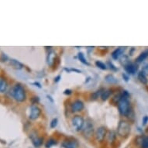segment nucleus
I'll return each instance as SVG.
<instances>
[{"instance_id": "1", "label": "nucleus", "mask_w": 148, "mask_h": 148, "mask_svg": "<svg viewBox=\"0 0 148 148\" xmlns=\"http://www.w3.org/2000/svg\"><path fill=\"white\" fill-rule=\"evenodd\" d=\"M128 92H126V91H124L123 94L120 95V98L118 100V103H117L119 112L125 116H130V112H132L131 105H130V102L128 99Z\"/></svg>"}, {"instance_id": "2", "label": "nucleus", "mask_w": 148, "mask_h": 148, "mask_svg": "<svg viewBox=\"0 0 148 148\" xmlns=\"http://www.w3.org/2000/svg\"><path fill=\"white\" fill-rule=\"evenodd\" d=\"M10 94L16 102H23L27 99V94L24 88L20 84H16L10 90Z\"/></svg>"}, {"instance_id": "3", "label": "nucleus", "mask_w": 148, "mask_h": 148, "mask_svg": "<svg viewBox=\"0 0 148 148\" xmlns=\"http://www.w3.org/2000/svg\"><path fill=\"white\" fill-rule=\"evenodd\" d=\"M131 130V126L128 122L122 120L119 123L118 129H117V134L122 137H126L130 134Z\"/></svg>"}, {"instance_id": "4", "label": "nucleus", "mask_w": 148, "mask_h": 148, "mask_svg": "<svg viewBox=\"0 0 148 148\" xmlns=\"http://www.w3.org/2000/svg\"><path fill=\"white\" fill-rule=\"evenodd\" d=\"M71 124H72L73 128L76 131H80L83 130L84 126H85V120L82 116H75L71 119Z\"/></svg>"}, {"instance_id": "5", "label": "nucleus", "mask_w": 148, "mask_h": 148, "mask_svg": "<svg viewBox=\"0 0 148 148\" xmlns=\"http://www.w3.org/2000/svg\"><path fill=\"white\" fill-rule=\"evenodd\" d=\"M41 114V110L39 107L36 106H32L29 108V118L32 120H35L37 118H39Z\"/></svg>"}, {"instance_id": "6", "label": "nucleus", "mask_w": 148, "mask_h": 148, "mask_svg": "<svg viewBox=\"0 0 148 148\" xmlns=\"http://www.w3.org/2000/svg\"><path fill=\"white\" fill-rule=\"evenodd\" d=\"M106 130L104 126H100L96 130L95 132V139L99 142H102L104 140L105 137L106 136Z\"/></svg>"}, {"instance_id": "7", "label": "nucleus", "mask_w": 148, "mask_h": 148, "mask_svg": "<svg viewBox=\"0 0 148 148\" xmlns=\"http://www.w3.org/2000/svg\"><path fill=\"white\" fill-rule=\"evenodd\" d=\"M71 111L73 112H78L82 111V109H84V103L82 101H81L79 99L75 100L71 104Z\"/></svg>"}, {"instance_id": "8", "label": "nucleus", "mask_w": 148, "mask_h": 148, "mask_svg": "<svg viewBox=\"0 0 148 148\" xmlns=\"http://www.w3.org/2000/svg\"><path fill=\"white\" fill-rule=\"evenodd\" d=\"M83 133L86 137H91L94 133V126L91 122H87L85 127L83 128Z\"/></svg>"}, {"instance_id": "9", "label": "nucleus", "mask_w": 148, "mask_h": 148, "mask_svg": "<svg viewBox=\"0 0 148 148\" xmlns=\"http://www.w3.org/2000/svg\"><path fill=\"white\" fill-rule=\"evenodd\" d=\"M125 70L130 75H134L138 70V67H137L136 64L128 63L125 65Z\"/></svg>"}, {"instance_id": "10", "label": "nucleus", "mask_w": 148, "mask_h": 148, "mask_svg": "<svg viewBox=\"0 0 148 148\" xmlns=\"http://www.w3.org/2000/svg\"><path fill=\"white\" fill-rule=\"evenodd\" d=\"M148 58V49L143 51L142 53H140V54L139 55L136 59V63H142L143 61H145L146 59Z\"/></svg>"}, {"instance_id": "11", "label": "nucleus", "mask_w": 148, "mask_h": 148, "mask_svg": "<svg viewBox=\"0 0 148 148\" xmlns=\"http://www.w3.org/2000/svg\"><path fill=\"white\" fill-rule=\"evenodd\" d=\"M55 58H56V53L55 52L53 51H51L47 54V64L49 65H52L55 61Z\"/></svg>"}, {"instance_id": "12", "label": "nucleus", "mask_w": 148, "mask_h": 148, "mask_svg": "<svg viewBox=\"0 0 148 148\" xmlns=\"http://www.w3.org/2000/svg\"><path fill=\"white\" fill-rule=\"evenodd\" d=\"M8 88V83L5 78L0 77V93H4L6 92Z\"/></svg>"}, {"instance_id": "13", "label": "nucleus", "mask_w": 148, "mask_h": 148, "mask_svg": "<svg viewBox=\"0 0 148 148\" xmlns=\"http://www.w3.org/2000/svg\"><path fill=\"white\" fill-rule=\"evenodd\" d=\"M32 139V142L34 143V145L36 147H38L42 145V143H43V140H44V139L42 138V137H39V136H31Z\"/></svg>"}, {"instance_id": "14", "label": "nucleus", "mask_w": 148, "mask_h": 148, "mask_svg": "<svg viewBox=\"0 0 148 148\" xmlns=\"http://www.w3.org/2000/svg\"><path fill=\"white\" fill-rule=\"evenodd\" d=\"M124 51V48L123 47H119V48L116 49L112 53V58L114 60H117V59H119V58L121 56L123 53Z\"/></svg>"}, {"instance_id": "15", "label": "nucleus", "mask_w": 148, "mask_h": 148, "mask_svg": "<svg viewBox=\"0 0 148 148\" xmlns=\"http://www.w3.org/2000/svg\"><path fill=\"white\" fill-rule=\"evenodd\" d=\"M62 145L64 148H77V147H78L77 143L74 140L64 141Z\"/></svg>"}, {"instance_id": "16", "label": "nucleus", "mask_w": 148, "mask_h": 148, "mask_svg": "<svg viewBox=\"0 0 148 148\" xmlns=\"http://www.w3.org/2000/svg\"><path fill=\"white\" fill-rule=\"evenodd\" d=\"M116 134L114 131H109L106 134L107 141L110 143H112L114 142L115 140H116Z\"/></svg>"}, {"instance_id": "17", "label": "nucleus", "mask_w": 148, "mask_h": 148, "mask_svg": "<svg viewBox=\"0 0 148 148\" xmlns=\"http://www.w3.org/2000/svg\"><path fill=\"white\" fill-rule=\"evenodd\" d=\"M138 79L139 81L142 83V84L147 85V84L148 83V79H147V75H145L142 71H141L140 72H139Z\"/></svg>"}, {"instance_id": "18", "label": "nucleus", "mask_w": 148, "mask_h": 148, "mask_svg": "<svg viewBox=\"0 0 148 148\" xmlns=\"http://www.w3.org/2000/svg\"><path fill=\"white\" fill-rule=\"evenodd\" d=\"M10 64L16 69H22L23 68V64L22 63H20V61H18L17 60H15V59H11L10 60Z\"/></svg>"}, {"instance_id": "19", "label": "nucleus", "mask_w": 148, "mask_h": 148, "mask_svg": "<svg viewBox=\"0 0 148 148\" xmlns=\"http://www.w3.org/2000/svg\"><path fill=\"white\" fill-rule=\"evenodd\" d=\"M112 92L111 89L104 90V91L102 92V95H101V98H102V99L103 100V101L108 99L109 98V96L112 95Z\"/></svg>"}, {"instance_id": "20", "label": "nucleus", "mask_w": 148, "mask_h": 148, "mask_svg": "<svg viewBox=\"0 0 148 148\" xmlns=\"http://www.w3.org/2000/svg\"><path fill=\"white\" fill-rule=\"evenodd\" d=\"M106 81L107 82L110 83V84H116L117 83V80L116 79L114 76L112 75H109L106 76Z\"/></svg>"}, {"instance_id": "21", "label": "nucleus", "mask_w": 148, "mask_h": 148, "mask_svg": "<svg viewBox=\"0 0 148 148\" xmlns=\"http://www.w3.org/2000/svg\"><path fill=\"white\" fill-rule=\"evenodd\" d=\"M95 64H96V66H97L98 68H99L100 69H102V70H106L107 69L106 65L104 63H102V61H97L95 62Z\"/></svg>"}, {"instance_id": "22", "label": "nucleus", "mask_w": 148, "mask_h": 148, "mask_svg": "<svg viewBox=\"0 0 148 148\" xmlns=\"http://www.w3.org/2000/svg\"><path fill=\"white\" fill-rule=\"evenodd\" d=\"M78 58H79V60H80V61H82L83 64H87V65H88V64H88V62L87 61V60L85 59V56H84V54H83L82 53H78Z\"/></svg>"}, {"instance_id": "23", "label": "nucleus", "mask_w": 148, "mask_h": 148, "mask_svg": "<svg viewBox=\"0 0 148 148\" xmlns=\"http://www.w3.org/2000/svg\"><path fill=\"white\" fill-rule=\"evenodd\" d=\"M102 90H99V91H96L95 93H93L92 95V99H96L98 98L101 96L102 95Z\"/></svg>"}, {"instance_id": "24", "label": "nucleus", "mask_w": 148, "mask_h": 148, "mask_svg": "<svg viewBox=\"0 0 148 148\" xmlns=\"http://www.w3.org/2000/svg\"><path fill=\"white\" fill-rule=\"evenodd\" d=\"M54 144H56V140H54V139H50V140H48V141L46 143V147L47 148L51 147V146L54 145Z\"/></svg>"}, {"instance_id": "25", "label": "nucleus", "mask_w": 148, "mask_h": 148, "mask_svg": "<svg viewBox=\"0 0 148 148\" xmlns=\"http://www.w3.org/2000/svg\"><path fill=\"white\" fill-rule=\"evenodd\" d=\"M141 146H142V148H148V136L143 139Z\"/></svg>"}, {"instance_id": "26", "label": "nucleus", "mask_w": 148, "mask_h": 148, "mask_svg": "<svg viewBox=\"0 0 148 148\" xmlns=\"http://www.w3.org/2000/svg\"><path fill=\"white\" fill-rule=\"evenodd\" d=\"M58 125V119L55 118V119H53L51 123V128H55Z\"/></svg>"}, {"instance_id": "27", "label": "nucleus", "mask_w": 148, "mask_h": 148, "mask_svg": "<svg viewBox=\"0 0 148 148\" xmlns=\"http://www.w3.org/2000/svg\"><path fill=\"white\" fill-rule=\"evenodd\" d=\"M142 71H143L145 75H148V64H145L142 68Z\"/></svg>"}, {"instance_id": "28", "label": "nucleus", "mask_w": 148, "mask_h": 148, "mask_svg": "<svg viewBox=\"0 0 148 148\" xmlns=\"http://www.w3.org/2000/svg\"><path fill=\"white\" fill-rule=\"evenodd\" d=\"M1 60L3 61H6L8 60V57L5 55V53H2V55H1Z\"/></svg>"}, {"instance_id": "29", "label": "nucleus", "mask_w": 148, "mask_h": 148, "mask_svg": "<svg viewBox=\"0 0 148 148\" xmlns=\"http://www.w3.org/2000/svg\"><path fill=\"white\" fill-rule=\"evenodd\" d=\"M143 125H145L147 123H148V116H146L143 117Z\"/></svg>"}, {"instance_id": "30", "label": "nucleus", "mask_w": 148, "mask_h": 148, "mask_svg": "<svg viewBox=\"0 0 148 148\" xmlns=\"http://www.w3.org/2000/svg\"><path fill=\"white\" fill-rule=\"evenodd\" d=\"M109 64V66H110V68H112V69H113V70H116V68H115L114 66L112 65V63H110V62H109V63H108Z\"/></svg>"}, {"instance_id": "31", "label": "nucleus", "mask_w": 148, "mask_h": 148, "mask_svg": "<svg viewBox=\"0 0 148 148\" xmlns=\"http://www.w3.org/2000/svg\"><path fill=\"white\" fill-rule=\"evenodd\" d=\"M123 78H125V80H126V82H127V81L129 80V78H128V76H126V75H125V74H123Z\"/></svg>"}, {"instance_id": "32", "label": "nucleus", "mask_w": 148, "mask_h": 148, "mask_svg": "<svg viewBox=\"0 0 148 148\" xmlns=\"http://www.w3.org/2000/svg\"><path fill=\"white\" fill-rule=\"evenodd\" d=\"M71 90H66L65 92H64V94H68V95L71 94Z\"/></svg>"}, {"instance_id": "33", "label": "nucleus", "mask_w": 148, "mask_h": 148, "mask_svg": "<svg viewBox=\"0 0 148 148\" xmlns=\"http://www.w3.org/2000/svg\"><path fill=\"white\" fill-rule=\"evenodd\" d=\"M60 78H61V76L58 75V77H57L56 78H55V79H56V80H55V82H58V81L60 80Z\"/></svg>"}]
</instances>
